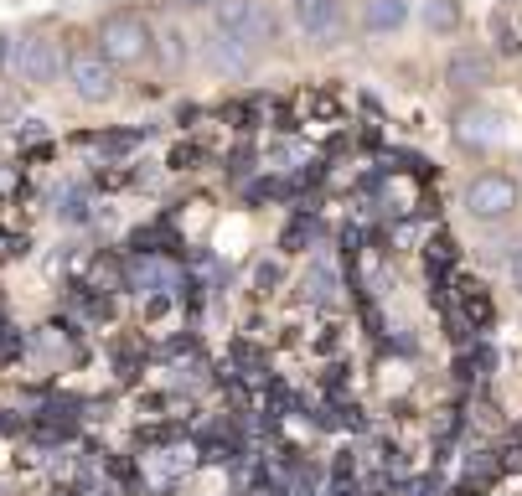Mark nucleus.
<instances>
[{
    "instance_id": "f257e3e1",
    "label": "nucleus",
    "mask_w": 522,
    "mask_h": 496,
    "mask_svg": "<svg viewBox=\"0 0 522 496\" xmlns=\"http://www.w3.org/2000/svg\"><path fill=\"white\" fill-rule=\"evenodd\" d=\"M99 52L114 62V68H140V62L156 52V26L145 21V11L119 6L99 21Z\"/></svg>"
},
{
    "instance_id": "f03ea898",
    "label": "nucleus",
    "mask_w": 522,
    "mask_h": 496,
    "mask_svg": "<svg viewBox=\"0 0 522 496\" xmlns=\"http://www.w3.org/2000/svg\"><path fill=\"white\" fill-rule=\"evenodd\" d=\"M212 31H228V37H243L249 47H269L274 42V16L264 0H218L212 6Z\"/></svg>"
},
{
    "instance_id": "7ed1b4c3",
    "label": "nucleus",
    "mask_w": 522,
    "mask_h": 496,
    "mask_svg": "<svg viewBox=\"0 0 522 496\" xmlns=\"http://www.w3.org/2000/svg\"><path fill=\"white\" fill-rule=\"evenodd\" d=\"M517 181L507 171H481L471 176L466 186V212L476 217V223H507V217L517 212Z\"/></svg>"
},
{
    "instance_id": "20e7f679",
    "label": "nucleus",
    "mask_w": 522,
    "mask_h": 496,
    "mask_svg": "<svg viewBox=\"0 0 522 496\" xmlns=\"http://www.w3.org/2000/svg\"><path fill=\"white\" fill-rule=\"evenodd\" d=\"M68 83L83 104H109L119 93V78H114V62L99 52V47H83L68 57Z\"/></svg>"
},
{
    "instance_id": "39448f33",
    "label": "nucleus",
    "mask_w": 522,
    "mask_h": 496,
    "mask_svg": "<svg viewBox=\"0 0 522 496\" xmlns=\"http://www.w3.org/2000/svg\"><path fill=\"white\" fill-rule=\"evenodd\" d=\"M63 47H57L52 37H26L11 47V73L21 83H32V88H52L57 78H63Z\"/></svg>"
},
{
    "instance_id": "423d86ee",
    "label": "nucleus",
    "mask_w": 522,
    "mask_h": 496,
    "mask_svg": "<svg viewBox=\"0 0 522 496\" xmlns=\"http://www.w3.org/2000/svg\"><path fill=\"white\" fill-rule=\"evenodd\" d=\"M450 135H455L460 150L486 155V150L502 145V114L486 109V104H460V109H455V124H450Z\"/></svg>"
},
{
    "instance_id": "0eeeda50",
    "label": "nucleus",
    "mask_w": 522,
    "mask_h": 496,
    "mask_svg": "<svg viewBox=\"0 0 522 496\" xmlns=\"http://www.w3.org/2000/svg\"><path fill=\"white\" fill-rule=\"evenodd\" d=\"M290 16L311 42H336V31H342V0H290Z\"/></svg>"
},
{
    "instance_id": "6e6552de",
    "label": "nucleus",
    "mask_w": 522,
    "mask_h": 496,
    "mask_svg": "<svg viewBox=\"0 0 522 496\" xmlns=\"http://www.w3.org/2000/svg\"><path fill=\"white\" fill-rule=\"evenodd\" d=\"M207 62L218 73H228V78H243V73H254L259 47H249L243 37H228V31H212V37H207Z\"/></svg>"
},
{
    "instance_id": "1a4fd4ad",
    "label": "nucleus",
    "mask_w": 522,
    "mask_h": 496,
    "mask_svg": "<svg viewBox=\"0 0 522 496\" xmlns=\"http://www.w3.org/2000/svg\"><path fill=\"white\" fill-rule=\"evenodd\" d=\"M445 83H450L455 93L486 88V83H491V57H486L481 47H455L450 62H445Z\"/></svg>"
},
{
    "instance_id": "9d476101",
    "label": "nucleus",
    "mask_w": 522,
    "mask_h": 496,
    "mask_svg": "<svg viewBox=\"0 0 522 496\" xmlns=\"http://www.w3.org/2000/svg\"><path fill=\"white\" fill-rule=\"evenodd\" d=\"M404 21H409V0H367L362 6V26L373 37H393V31H404Z\"/></svg>"
},
{
    "instance_id": "9b49d317",
    "label": "nucleus",
    "mask_w": 522,
    "mask_h": 496,
    "mask_svg": "<svg viewBox=\"0 0 522 496\" xmlns=\"http://www.w3.org/2000/svg\"><path fill=\"white\" fill-rule=\"evenodd\" d=\"M424 26L435 31V37H450V31H460V21H466V11H460V0H424Z\"/></svg>"
},
{
    "instance_id": "f8f14e48",
    "label": "nucleus",
    "mask_w": 522,
    "mask_h": 496,
    "mask_svg": "<svg viewBox=\"0 0 522 496\" xmlns=\"http://www.w3.org/2000/svg\"><path fill=\"white\" fill-rule=\"evenodd\" d=\"M305 290H311V300H321V305H336V274H331V264H311V274H305Z\"/></svg>"
},
{
    "instance_id": "ddd939ff",
    "label": "nucleus",
    "mask_w": 522,
    "mask_h": 496,
    "mask_svg": "<svg viewBox=\"0 0 522 496\" xmlns=\"http://www.w3.org/2000/svg\"><path fill=\"white\" fill-rule=\"evenodd\" d=\"M460 310H466L471 326H486V321H491V300H486L481 285H466V290H460Z\"/></svg>"
},
{
    "instance_id": "4468645a",
    "label": "nucleus",
    "mask_w": 522,
    "mask_h": 496,
    "mask_svg": "<svg viewBox=\"0 0 522 496\" xmlns=\"http://www.w3.org/2000/svg\"><path fill=\"white\" fill-rule=\"evenodd\" d=\"M57 217H63V223H83L88 217V192L83 186H68V192L57 197Z\"/></svg>"
},
{
    "instance_id": "2eb2a0df",
    "label": "nucleus",
    "mask_w": 522,
    "mask_h": 496,
    "mask_svg": "<svg viewBox=\"0 0 522 496\" xmlns=\"http://www.w3.org/2000/svg\"><path fill=\"white\" fill-rule=\"evenodd\" d=\"M187 57H192V37H181V31H166V62H171V68H181Z\"/></svg>"
},
{
    "instance_id": "dca6fc26",
    "label": "nucleus",
    "mask_w": 522,
    "mask_h": 496,
    "mask_svg": "<svg viewBox=\"0 0 522 496\" xmlns=\"http://www.w3.org/2000/svg\"><path fill=\"white\" fill-rule=\"evenodd\" d=\"M305 243H311V223H290L285 228V248H290V254H300Z\"/></svg>"
},
{
    "instance_id": "f3484780",
    "label": "nucleus",
    "mask_w": 522,
    "mask_h": 496,
    "mask_svg": "<svg viewBox=\"0 0 522 496\" xmlns=\"http://www.w3.org/2000/svg\"><path fill=\"white\" fill-rule=\"evenodd\" d=\"M507 274H512V285L522 295V248H512V259H507Z\"/></svg>"
},
{
    "instance_id": "a211bd4d",
    "label": "nucleus",
    "mask_w": 522,
    "mask_h": 496,
    "mask_svg": "<svg viewBox=\"0 0 522 496\" xmlns=\"http://www.w3.org/2000/svg\"><path fill=\"white\" fill-rule=\"evenodd\" d=\"M259 285H264V290L280 285V264H259Z\"/></svg>"
},
{
    "instance_id": "6ab92c4d",
    "label": "nucleus",
    "mask_w": 522,
    "mask_h": 496,
    "mask_svg": "<svg viewBox=\"0 0 522 496\" xmlns=\"http://www.w3.org/2000/svg\"><path fill=\"white\" fill-rule=\"evenodd\" d=\"M11 47H16V42L6 37V31H0V73H11Z\"/></svg>"
},
{
    "instance_id": "aec40b11",
    "label": "nucleus",
    "mask_w": 522,
    "mask_h": 496,
    "mask_svg": "<svg viewBox=\"0 0 522 496\" xmlns=\"http://www.w3.org/2000/svg\"><path fill=\"white\" fill-rule=\"evenodd\" d=\"M176 6H181V11H212L218 0H176Z\"/></svg>"
},
{
    "instance_id": "412c9836",
    "label": "nucleus",
    "mask_w": 522,
    "mask_h": 496,
    "mask_svg": "<svg viewBox=\"0 0 522 496\" xmlns=\"http://www.w3.org/2000/svg\"><path fill=\"white\" fill-rule=\"evenodd\" d=\"M336 496H362V491H357V486H347V481H342V486H336Z\"/></svg>"
}]
</instances>
